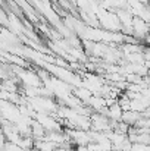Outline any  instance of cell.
I'll return each instance as SVG.
<instances>
[{"instance_id": "obj_2", "label": "cell", "mask_w": 150, "mask_h": 151, "mask_svg": "<svg viewBox=\"0 0 150 151\" xmlns=\"http://www.w3.org/2000/svg\"><path fill=\"white\" fill-rule=\"evenodd\" d=\"M122 114H124V109L121 107V104L116 101L113 103L112 106H109V111H107V116L110 120H115V122H121L122 120Z\"/></svg>"}, {"instance_id": "obj_6", "label": "cell", "mask_w": 150, "mask_h": 151, "mask_svg": "<svg viewBox=\"0 0 150 151\" xmlns=\"http://www.w3.org/2000/svg\"><path fill=\"white\" fill-rule=\"evenodd\" d=\"M75 151H88V148H87V145H77Z\"/></svg>"}, {"instance_id": "obj_4", "label": "cell", "mask_w": 150, "mask_h": 151, "mask_svg": "<svg viewBox=\"0 0 150 151\" xmlns=\"http://www.w3.org/2000/svg\"><path fill=\"white\" fill-rule=\"evenodd\" d=\"M74 94L83 101L84 104H87L88 100L93 97V93H91L88 88H86V87H75V88H74Z\"/></svg>"}, {"instance_id": "obj_7", "label": "cell", "mask_w": 150, "mask_h": 151, "mask_svg": "<svg viewBox=\"0 0 150 151\" xmlns=\"http://www.w3.org/2000/svg\"><path fill=\"white\" fill-rule=\"evenodd\" d=\"M107 151H115V150H113V148H112V150H107Z\"/></svg>"}, {"instance_id": "obj_1", "label": "cell", "mask_w": 150, "mask_h": 151, "mask_svg": "<svg viewBox=\"0 0 150 151\" xmlns=\"http://www.w3.org/2000/svg\"><path fill=\"white\" fill-rule=\"evenodd\" d=\"M133 35L136 38H138L140 41L146 40L150 35V24L146 22L144 19L138 18V16H134V21H133Z\"/></svg>"}, {"instance_id": "obj_3", "label": "cell", "mask_w": 150, "mask_h": 151, "mask_svg": "<svg viewBox=\"0 0 150 151\" xmlns=\"http://www.w3.org/2000/svg\"><path fill=\"white\" fill-rule=\"evenodd\" d=\"M141 113H138V111H134V110H127V111H124V114H122V122H125L127 125H130V126H134L140 119H141Z\"/></svg>"}, {"instance_id": "obj_5", "label": "cell", "mask_w": 150, "mask_h": 151, "mask_svg": "<svg viewBox=\"0 0 150 151\" xmlns=\"http://www.w3.org/2000/svg\"><path fill=\"white\" fill-rule=\"evenodd\" d=\"M147 145H149V144L133 142V145H131V150H133V151H147Z\"/></svg>"}]
</instances>
